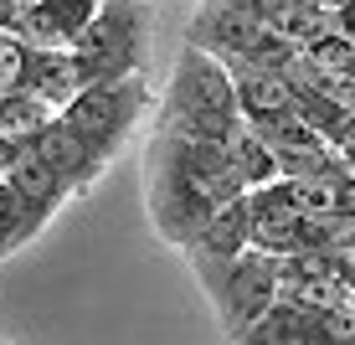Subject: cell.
I'll list each match as a JSON object with an SVG mask.
<instances>
[{
  "label": "cell",
  "mask_w": 355,
  "mask_h": 345,
  "mask_svg": "<svg viewBox=\"0 0 355 345\" xmlns=\"http://www.w3.org/2000/svg\"><path fill=\"white\" fill-rule=\"evenodd\" d=\"M248 180L237 170L232 144H196V140H170L150 134L144 144V206H150L155 232L170 248H196L222 206L242 201Z\"/></svg>",
  "instance_id": "1"
},
{
  "label": "cell",
  "mask_w": 355,
  "mask_h": 345,
  "mask_svg": "<svg viewBox=\"0 0 355 345\" xmlns=\"http://www.w3.org/2000/svg\"><path fill=\"white\" fill-rule=\"evenodd\" d=\"M155 134L170 140H196V144H237L242 134V108H237V83L222 67V57L186 47L170 88L155 108Z\"/></svg>",
  "instance_id": "2"
},
{
  "label": "cell",
  "mask_w": 355,
  "mask_h": 345,
  "mask_svg": "<svg viewBox=\"0 0 355 345\" xmlns=\"http://www.w3.org/2000/svg\"><path fill=\"white\" fill-rule=\"evenodd\" d=\"M150 26H155L150 0H103L93 26L72 47L78 88L88 93V88H108V83H124V78H144Z\"/></svg>",
  "instance_id": "3"
},
{
  "label": "cell",
  "mask_w": 355,
  "mask_h": 345,
  "mask_svg": "<svg viewBox=\"0 0 355 345\" xmlns=\"http://www.w3.org/2000/svg\"><path fill=\"white\" fill-rule=\"evenodd\" d=\"M186 258H191V274L201 283V294H206V304H211L227 340H242L278 304L284 258L258 253V248H248L242 258H201V253H186Z\"/></svg>",
  "instance_id": "4"
},
{
  "label": "cell",
  "mask_w": 355,
  "mask_h": 345,
  "mask_svg": "<svg viewBox=\"0 0 355 345\" xmlns=\"http://www.w3.org/2000/svg\"><path fill=\"white\" fill-rule=\"evenodd\" d=\"M150 108V78H124L108 88H88L72 98V108L62 114V124L93 150V160H114L139 129V114Z\"/></svg>",
  "instance_id": "5"
},
{
  "label": "cell",
  "mask_w": 355,
  "mask_h": 345,
  "mask_svg": "<svg viewBox=\"0 0 355 345\" xmlns=\"http://www.w3.org/2000/svg\"><path fill=\"white\" fill-rule=\"evenodd\" d=\"M232 345H355V314L278 299L248 335Z\"/></svg>",
  "instance_id": "6"
},
{
  "label": "cell",
  "mask_w": 355,
  "mask_h": 345,
  "mask_svg": "<svg viewBox=\"0 0 355 345\" xmlns=\"http://www.w3.org/2000/svg\"><path fill=\"white\" fill-rule=\"evenodd\" d=\"M98 6H103V0H36L26 10V21H21L16 42L42 47V52H72L78 36L93 26Z\"/></svg>",
  "instance_id": "7"
},
{
  "label": "cell",
  "mask_w": 355,
  "mask_h": 345,
  "mask_svg": "<svg viewBox=\"0 0 355 345\" xmlns=\"http://www.w3.org/2000/svg\"><path fill=\"white\" fill-rule=\"evenodd\" d=\"M31 144H36V150L46 155V165H52L57 176H62L67 186H72V196L93 191V186H98V176L108 170L103 160H93V150H88V144H83L78 134H72V129L62 124V119H52V124H46L42 134H36Z\"/></svg>",
  "instance_id": "8"
},
{
  "label": "cell",
  "mask_w": 355,
  "mask_h": 345,
  "mask_svg": "<svg viewBox=\"0 0 355 345\" xmlns=\"http://www.w3.org/2000/svg\"><path fill=\"white\" fill-rule=\"evenodd\" d=\"M21 88L31 98H42L52 114H67L72 98H78V67H72V52H42V47H26V78Z\"/></svg>",
  "instance_id": "9"
},
{
  "label": "cell",
  "mask_w": 355,
  "mask_h": 345,
  "mask_svg": "<svg viewBox=\"0 0 355 345\" xmlns=\"http://www.w3.org/2000/svg\"><path fill=\"white\" fill-rule=\"evenodd\" d=\"M10 191L21 196V201H36V206H52V212H62V201L72 196V186L62 176H57L52 165H46V155L36 150V144H26V155L10 165Z\"/></svg>",
  "instance_id": "10"
},
{
  "label": "cell",
  "mask_w": 355,
  "mask_h": 345,
  "mask_svg": "<svg viewBox=\"0 0 355 345\" xmlns=\"http://www.w3.org/2000/svg\"><path fill=\"white\" fill-rule=\"evenodd\" d=\"M248 248H252V206H248V196H242V201L222 206V212L206 221V232L196 237L191 253H201V258H242Z\"/></svg>",
  "instance_id": "11"
},
{
  "label": "cell",
  "mask_w": 355,
  "mask_h": 345,
  "mask_svg": "<svg viewBox=\"0 0 355 345\" xmlns=\"http://www.w3.org/2000/svg\"><path fill=\"white\" fill-rule=\"evenodd\" d=\"M52 119H62V114H52V108H46L42 98H31L26 88L0 93V134H10V140H36Z\"/></svg>",
  "instance_id": "12"
},
{
  "label": "cell",
  "mask_w": 355,
  "mask_h": 345,
  "mask_svg": "<svg viewBox=\"0 0 355 345\" xmlns=\"http://www.w3.org/2000/svg\"><path fill=\"white\" fill-rule=\"evenodd\" d=\"M237 170H242V180H248V191H258V186H273V180H284V170H278V150L268 140H258L248 124H242L237 134Z\"/></svg>",
  "instance_id": "13"
},
{
  "label": "cell",
  "mask_w": 355,
  "mask_h": 345,
  "mask_svg": "<svg viewBox=\"0 0 355 345\" xmlns=\"http://www.w3.org/2000/svg\"><path fill=\"white\" fill-rule=\"evenodd\" d=\"M248 206H252V232L258 227H278V221L299 217V180H273V186H258L248 191Z\"/></svg>",
  "instance_id": "14"
},
{
  "label": "cell",
  "mask_w": 355,
  "mask_h": 345,
  "mask_svg": "<svg viewBox=\"0 0 355 345\" xmlns=\"http://www.w3.org/2000/svg\"><path fill=\"white\" fill-rule=\"evenodd\" d=\"M26 221H21V196L10 191V180H0V258H10L16 248H26Z\"/></svg>",
  "instance_id": "15"
},
{
  "label": "cell",
  "mask_w": 355,
  "mask_h": 345,
  "mask_svg": "<svg viewBox=\"0 0 355 345\" xmlns=\"http://www.w3.org/2000/svg\"><path fill=\"white\" fill-rule=\"evenodd\" d=\"M26 0H0V31H10V36H16L21 31V21H26Z\"/></svg>",
  "instance_id": "16"
},
{
  "label": "cell",
  "mask_w": 355,
  "mask_h": 345,
  "mask_svg": "<svg viewBox=\"0 0 355 345\" xmlns=\"http://www.w3.org/2000/svg\"><path fill=\"white\" fill-rule=\"evenodd\" d=\"M10 42H16V36H10V31H0V52H6V47H10Z\"/></svg>",
  "instance_id": "17"
},
{
  "label": "cell",
  "mask_w": 355,
  "mask_h": 345,
  "mask_svg": "<svg viewBox=\"0 0 355 345\" xmlns=\"http://www.w3.org/2000/svg\"><path fill=\"white\" fill-rule=\"evenodd\" d=\"M26 6H36V0H26Z\"/></svg>",
  "instance_id": "18"
}]
</instances>
